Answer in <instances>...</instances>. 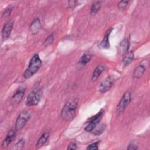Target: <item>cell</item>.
Returning <instances> with one entry per match:
<instances>
[{
  "label": "cell",
  "mask_w": 150,
  "mask_h": 150,
  "mask_svg": "<svg viewBox=\"0 0 150 150\" xmlns=\"http://www.w3.org/2000/svg\"><path fill=\"white\" fill-rule=\"evenodd\" d=\"M77 105L78 100L77 98L68 101L61 111L60 115L62 118L65 121L72 120L76 115Z\"/></svg>",
  "instance_id": "cell-1"
},
{
  "label": "cell",
  "mask_w": 150,
  "mask_h": 150,
  "mask_svg": "<svg viewBox=\"0 0 150 150\" xmlns=\"http://www.w3.org/2000/svg\"><path fill=\"white\" fill-rule=\"evenodd\" d=\"M42 66V61L38 54H34L31 58L28 67L23 73L25 79H29L38 72Z\"/></svg>",
  "instance_id": "cell-2"
},
{
  "label": "cell",
  "mask_w": 150,
  "mask_h": 150,
  "mask_svg": "<svg viewBox=\"0 0 150 150\" xmlns=\"http://www.w3.org/2000/svg\"><path fill=\"white\" fill-rule=\"evenodd\" d=\"M43 94V88L37 87L33 88L28 94L25 104L26 106H35L38 104Z\"/></svg>",
  "instance_id": "cell-3"
},
{
  "label": "cell",
  "mask_w": 150,
  "mask_h": 150,
  "mask_svg": "<svg viewBox=\"0 0 150 150\" xmlns=\"http://www.w3.org/2000/svg\"><path fill=\"white\" fill-rule=\"evenodd\" d=\"M32 112L30 110H25L22 111L18 115L15 125V129L16 131L22 129L32 116Z\"/></svg>",
  "instance_id": "cell-4"
},
{
  "label": "cell",
  "mask_w": 150,
  "mask_h": 150,
  "mask_svg": "<svg viewBox=\"0 0 150 150\" xmlns=\"http://www.w3.org/2000/svg\"><path fill=\"white\" fill-rule=\"evenodd\" d=\"M131 98L132 97L130 91H127L124 93L117 106L116 112L118 114H121L126 109V108L129 104Z\"/></svg>",
  "instance_id": "cell-5"
},
{
  "label": "cell",
  "mask_w": 150,
  "mask_h": 150,
  "mask_svg": "<svg viewBox=\"0 0 150 150\" xmlns=\"http://www.w3.org/2000/svg\"><path fill=\"white\" fill-rule=\"evenodd\" d=\"M104 114V110H100L97 114L88 119L87 125L84 128V130L87 132H91L94 127L100 122Z\"/></svg>",
  "instance_id": "cell-6"
},
{
  "label": "cell",
  "mask_w": 150,
  "mask_h": 150,
  "mask_svg": "<svg viewBox=\"0 0 150 150\" xmlns=\"http://www.w3.org/2000/svg\"><path fill=\"white\" fill-rule=\"evenodd\" d=\"M25 91H26L25 87L24 86L20 87L15 92V93L13 95V96L11 97L10 102H11V104L13 107H16L18 104H19V103H21V101H22L24 96Z\"/></svg>",
  "instance_id": "cell-7"
},
{
  "label": "cell",
  "mask_w": 150,
  "mask_h": 150,
  "mask_svg": "<svg viewBox=\"0 0 150 150\" xmlns=\"http://www.w3.org/2000/svg\"><path fill=\"white\" fill-rule=\"evenodd\" d=\"M114 83V80L112 77L108 76L100 84L99 87V90L101 93H104L110 90Z\"/></svg>",
  "instance_id": "cell-8"
},
{
  "label": "cell",
  "mask_w": 150,
  "mask_h": 150,
  "mask_svg": "<svg viewBox=\"0 0 150 150\" xmlns=\"http://www.w3.org/2000/svg\"><path fill=\"white\" fill-rule=\"evenodd\" d=\"M41 29V23L39 18H35L29 26V30L32 35H35L39 33Z\"/></svg>",
  "instance_id": "cell-9"
},
{
  "label": "cell",
  "mask_w": 150,
  "mask_h": 150,
  "mask_svg": "<svg viewBox=\"0 0 150 150\" xmlns=\"http://www.w3.org/2000/svg\"><path fill=\"white\" fill-rule=\"evenodd\" d=\"M13 25V22H9L4 26L2 30V37L3 40H5L10 36L12 30Z\"/></svg>",
  "instance_id": "cell-10"
},
{
  "label": "cell",
  "mask_w": 150,
  "mask_h": 150,
  "mask_svg": "<svg viewBox=\"0 0 150 150\" xmlns=\"http://www.w3.org/2000/svg\"><path fill=\"white\" fill-rule=\"evenodd\" d=\"M16 129H11L7 134L5 138L2 142V146L4 148H5L9 146V145L11 143L13 139L15 138L16 135Z\"/></svg>",
  "instance_id": "cell-11"
},
{
  "label": "cell",
  "mask_w": 150,
  "mask_h": 150,
  "mask_svg": "<svg viewBox=\"0 0 150 150\" xmlns=\"http://www.w3.org/2000/svg\"><path fill=\"white\" fill-rule=\"evenodd\" d=\"M129 46V42L127 39H124L119 45L118 50V52L122 55H124L128 51Z\"/></svg>",
  "instance_id": "cell-12"
},
{
  "label": "cell",
  "mask_w": 150,
  "mask_h": 150,
  "mask_svg": "<svg viewBox=\"0 0 150 150\" xmlns=\"http://www.w3.org/2000/svg\"><path fill=\"white\" fill-rule=\"evenodd\" d=\"M113 30V28H110L105 33L104 36L100 43V46L104 49H108L110 47V43H109V36L111 34V32Z\"/></svg>",
  "instance_id": "cell-13"
},
{
  "label": "cell",
  "mask_w": 150,
  "mask_h": 150,
  "mask_svg": "<svg viewBox=\"0 0 150 150\" xmlns=\"http://www.w3.org/2000/svg\"><path fill=\"white\" fill-rule=\"evenodd\" d=\"M146 70V67L144 64H140L135 69L133 73V77L135 79H139L142 77Z\"/></svg>",
  "instance_id": "cell-14"
},
{
  "label": "cell",
  "mask_w": 150,
  "mask_h": 150,
  "mask_svg": "<svg viewBox=\"0 0 150 150\" xmlns=\"http://www.w3.org/2000/svg\"><path fill=\"white\" fill-rule=\"evenodd\" d=\"M134 54L132 50L128 51L124 55L123 57V64L124 66H128L134 60Z\"/></svg>",
  "instance_id": "cell-15"
},
{
  "label": "cell",
  "mask_w": 150,
  "mask_h": 150,
  "mask_svg": "<svg viewBox=\"0 0 150 150\" xmlns=\"http://www.w3.org/2000/svg\"><path fill=\"white\" fill-rule=\"evenodd\" d=\"M105 69V66L104 64H99L98 65L96 69H94V71L93 72L91 79L93 80H96L100 74L104 71Z\"/></svg>",
  "instance_id": "cell-16"
},
{
  "label": "cell",
  "mask_w": 150,
  "mask_h": 150,
  "mask_svg": "<svg viewBox=\"0 0 150 150\" xmlns=\"http://www.w3.org/2000/svg\"><path fill=\"white\" fill-rule=\"evenodd\" d=\"M49 132H45L43 133L40 137L39 138V139L37 141V143L36 144V148H39L42 147L48 140L49 138Z\"/></svg>",
  "instance_id": "cell-17"
},
{
  "label": "cell",
  "mask_w": 150,
  "mask_h": 150,
  "mask_svg": "<svg viewBox=\"0 0 150 150\" xmlns=\"http://www.w3.org/2000/svg\"><path fill=\"white\" fill-rule=\"evenodd\" d=\"M92 58V55L90 53H85L79 59L78 63L81 66H85L91 60Z\"/></svg>",
  "instance_id": "cell-18"
},
{
  "label": "cell",
  "mask_w": 150,
  "mask_h": 150,
  "mask_svg": "<svg viewBox=\"0 0 150 150\" xmlns=\"http://www.w3.org/2000/svg\"><path fill=\"white\" fill-rule=\"evenodd\" d=\"M101 6V1H95L94 2L90 8V14L91 15H95L99 11Z\"/></svg>",
  "instance_id": "cell-19"
},
{
  "label": "cell",
  "mask_w": 150,
  "mask_h": 150,
  "mask_svg": "<svg viewBox=\"0 0 150 150\" xmlns=\"http://www.w3.org/2000/svg\"><path fill=\"white\" fill-rule=\"evenodd\" d=\"M105 128H106V125L105 124L98 123L92 130L91 132L95 135H99L104 131Z\"/></svg>",
  "instance_id": "cell-20"
},
{
  "label": "cell",
  "mask_w": 150,
  "mask_h": 150,
  "mask_svg": "<svg viewBox=\"0 0 150 150\" xmlns=\"http://www.w3.org/2000/svg\"><path fill=\"white\" fill-rule=\"evenodd\" d=\"M25 139L22 138V139H20L15 144V145L13 146V149H22L24 148V146H25Z\"/></svg>",
  "instance_id": "cell-21"
},
{
  "label": "cell",
  "mask_w": 150,
  "mask_h": 150,
  "mask_svg": "<svg viewBox=\"0 0 150 150\" xmlns=\"http://www.w3.org/2000/svg\"><path fill=\"white\" fill-rule=\"evenodd\" d=\"M54 36L53 34H50V35H49L46 38V39L44 41V43H43V45L45 47L51 45L53 41H54Z\"/></svg>",
  "instance_id": "cell-22"
},
{
  "label": "cell",
  "mask_w": 150,
  "mask_h": 150,
  "mask_svg": "<svg viewBox=\"0 0 150 150\" xmlns=\"http://www.w3.org/2000/svg\"><path fill=\"white\" fill-rule=\"evenodd\" d=\"M129 2V1H120L118 4V9L120 10L125 9L127 7Z\"/></svg>",
  "instance_id": "cell-23"
},
{
  "label": "cell",
  "mask_w": 150,
  "mask_h": 150,
  "mask_svg": "<svg viewBox=\"0 0 150 150\" xmlns=\"http://www.w3.org/2000/svg\"><path fill=\"white\" fill-rule=\"evenodd\" d=\"M100 141H96L95 142H93L91 144H90L87 147V149L88 150H97L98 149V145L100 144Z\"/></svg>",
  "instance_id": "cell-24"
},
{
  "label": "cell",
  "mask_w": 150,
  "mask_h": 150,
  "mask_svg": "<svg viewBox=\"0 0 150 150\" xmlns=\"http://www.w3.org/2000/svg\"><path fill=\"white\" fill-rule=\"evenodd\" d=\"M77 1H68V8L70 9L74 8L77 5Z\"/></svg>",
  "instance_id": "cell-25"
},
{
  "label": "cell",
  "mask_w": 150,
  "mask_h": 150,
  "mask_svg": "<svg viewBox=\"0 0 150 150\" xmlns=\"http://www.w3.org/2000/svg\"><path fill=\"white\" fill-rule=\"evenodd\" d=\"M12 8H8V9H6L4 11V12H3V13H2V16H3V17H5V18L11 15V12H12Z\"/></svg>",
  "instance_id": "cell-26"
},
{
  "label": "cell",
  "mask_w": 150,
  "mask_h": 150,
  "mask_svg": "<svg viewBox=\"0 0 150 150\" xmlns=\"http://www.w3.org/2000/svg\"><path fill=\"white\" fill-rule=\"evenodd\" d=\"M77 148V146L76 143L74 142H71L69 144L67 149L68 150H69V149H76Z\"/></svg>",
  "instance_id": "cell-27"
},
{
  "label": "cell",
  "mask_w": 150,
  "mask_h": 150,
  "mask_svg": "<svg viewBox=\"0 0 150 150\" xmlns=\"http://www.w3.org/2000/svg\"><path fill=\"white\" fill-rule=\"evenodd\" d=\"M138 149V146L137 145H136V144H135L133 142H131L129 144L127 149L128 150H136Z\"/></svg>",
  "instance_id": "cell-28"
}]
</instances>
